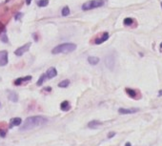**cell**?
<instances>
[{
  "mask_svg": "<svg viewBox=\"0 0 162 146\" xmlns=\"http://www.w3.org/2000/svg\"><path fill=\"white\" fill-rule=\"evenodd\" d=\"M48 122V119L45 118V116H30V118H27L24 121V124L19 128V131L21 132H25V131H29V130L34 129L38 126H41L43 124L47 123Z\"/></svg>",
  "mask_w": 162,
  "mask_h": 146,
  "instance_id": "cell-1",
  "label": "cell"
},
{
  "mask_svg": "<svg viewBox=\"0 0 162 146\" xmlns=\"http://www.w3.org/2000/svg\"><path fill=\"white\" fill-rule=\"evenodd\" d=\"M76 49V45L73 43H63L58 46H56L53 49L52 54L53 55H58V54H69L73 52Z\"/></svg>",
  "mask_w": 162,
  "mask_h": 146,
  "instance_id": "cell-2",
  "label": "cell"
},
{
  "mask_svg": "<svg viewBox=\"0 0 162 146\" xmlns=\"http://www.w3.org/2000/svg\"><path fill=\"white\" fill-rule=\"evenodd\" d=\"M104 5V0H92V1H88V2L84 3L82 5V10L83 11H88V10H92V9L99 8Z\"/></svg>",
  "mask_w": 162,
  "mask_h": 146,
  "instance_id": "cell-3",
  "label": "cell"
},
{
  "mask_svg": "<svg viewBox=\"0 0 162 146\" xmlns=\"http://www.w3.org/2000/svg\"><path fill=\"white\" fill-rule=\"evenodd\" d=\"M105 63H106V66L108 69H110L111 71L114 70L115 65V55L114 52H111V54L107 55L106 58H105Z\"/></svg>",
  "mask_w": 162,
  "mask_h": 146,
  "instance_id": "cell-4",
  "label": "cell"
},
{
  "mask_svg": "<svg viewBox=\"0 0 162 146\" xmlns=\"http://www.w3.org/2000/svg\"><path fill=\"white\" fill-rule=\"evenodd\" d=\"M31 43H27V44L23 45V46H21V47H19L18 49H16L15 51H14V55H16V56H22L25 52H27L29 51V49H30V47H31Z\"/></svg>",
  "mask_w": 162,
  "mask_h": 146,
  "instance_id": "cell-5",
  "label": "cell"
},
{
  "mask_svg": "<svg viewBox=\"0 0 162 146\" xmlns=\"http://www.w3.org/2000/svg\"><path fill=\"white\" fill-rule=\"evenodd\" d=\"M125 92L127 93V95H128L129 97H132V98H134V99L141 98V94H140V92L137 91V90H134V89H131V88H126Z\"/></svg>",
  "mask_w": 162,
  "mask_h": 146,
  "instance_id": "cell-6",
  "label": "cell"
},
{
  "mask_svg": "<svg viewBox=\"0 0 162 146\" xmlns=\"http://www.w3.org/2000/svg\"><path fill=\"white\" fill-rule=\"evenodd\" d=\"M139 111L138 108H119L118 109V113L120 115H130V114L137 113Z\"/></svg>",
  "mask_w": 162,
  "mask_h": 146,
  "instance_id": "cell-7",
  "label": "cell"
},
{
  "mask_svg": "<svg viewBox=\"0 0 162 146\" xmlns=\"http://www.w3.org/2000/svg\"><path fill=\"white\" fill-rule=\"evenodd\" d=\"M8 64V52L7 51H0V66H6Z\"/></svg>",
  "mask_w": 162,
  "mask_h": 146,
  "instance_id": "cell-8",
  "label": "cell"
},
{
  "mask_svg": "<svg viewBox=\"0 0 162 146\" xmlns=\"http://www.w3.org/2000/svg\"><path fill=\"white\" fill-rule=\"evenodd\" d=\"M9 126L7 125L6 122H0V137L1 138H5L8 133Z\"/></svg>",
  "mask_w": 162,
  "mask_h": 146,
  "instance_id": "cell-9",
  "label": "cell"
},
{
  "mask_svg": "<svg viewBox=\"0 0 162 146\" xmlns=\"http://www.w3.org/2000/svg\"><path fill=\"white\" fill-rule=\"evenodd\" d=\"M108 38H109V33H107V32H105V33H102V36H100V37H98V38H95V44H101V43H103V42H105L106 40H108Z\"/></svg>",
  "mask_w": 162,
  "mask_h": 146,
  "instance_id": "cell-10",
  "label": "cell"
},
{
  "mask_svg": "<svg viewBox=\"0 0 162 146\" xmlns=\"http://www.w3.org/2000/svg\"><path fill=\"white\" fill-rule=\"evenodd\" d=\"M56 75H57V71H56L54 67H51L50 69H48L47 73H46V77H47L48 79H51V78H53Z\"/></svg>",
  "mask_w": 162,
  "mask_h": 146,
  "instance_id": "cell-11",
  "label": "cell"
},
{
  "mask_svg": "<svg viewBox=\"0 0 162 146\" xmlns=\"http://www.w3.org/2000/svg\"><path fill=\"white\" fill-rule=\"evenodd\" d=\"M21 123H22V119L20 118H14L10 121V127L9 128H14V126H19Z\"/></svg>",
  "mask_w": 162,
  "mask_h": 146,
  "instance_id": "cell-12",
  "label": "cell"
},
{
  "mask_svg": "<svg viewBox=\"0 0 162 146\" xmlns=\"http://www.w3.org/2000/svg\"><path fill=\"white\" fill-rule=\"evenodd\" d=\"M31 79H32L31 75H27V77H19V78H17L14 83V85L19 86L22 84V82H26V81H29V80H31Z\"/></svg>",
  "mask_w": 162,
  "mask_h": 146,
  "instance_id": "cell-13",
  "label": "cell"
},
{
  "mask_svg": "<svg viewBox=\"0 0 162 146\" xmlns=\"http://www.w3.org/2000/svg\"><path fill=\"white\" fill-rule=\"evenodd\" d=\"M102 125V122H100L99 120H92L88 123V127L91 128V129H96V128H99V127Z\"/></svg>",
  "mask_w": 162,
  "mask_h": 146,
  "instance_id": "cell-14",
  "label": "cell"
},
{
  "mask_svg": "<svg viewBox=\"0 0 162 146\" xmlns=\"http://www.w3.org/2000/svg\"><path fill=\"white\" fill-rule=\"evenodd\" d=\"M123 24L125 25V26H128V27H133L134 25H136V21L134 19V18H132V17H127L124 19L123 21Z\"/></svg>",
  "mask_w": 162,
  "mask_h": 146,
  "instance_id": "cell-15",
  "label": "cell"
},
{
  "mask_svg": "<svg viewBox=\"0 0 162 146\" xmlns=\"http://www.w3.org/2000/svg\"><path fill=\"white\" fill-rule=\"evenodd\" d=\"M9 100H11V102H17V100H18V95L15 92H10L9 93Z\"/></svg>",
  "mask_w": 162,
  "mask_h": 146,
  "instance_id": "cell-16",
  "label": "cell"
},
{
  "mask_svg": "<svg viewBox=\"0 0 162 146\" xmlns=\"http://www.w3.org/2000/svg\"><path fill=\"white\" fill-rule=\"evenodd\" d=\"M60 108H61L62 111H65V112H66V111H69L71 108L70 102L68 101V100H64V101L60 104Z\"/></svg>",
  "mask_w": 162,
  "mask_h": 146,
  "instance_id": "cell-17",
  "label": "cell"
},
{
  "mask_svg": "<svg viewBox=\"0 0 162 146\" xmlns=\"http://www.w3.org/2000/svg\"><path fill=\"white\" fill-rule=\"evenodd\" d=\"M88 62L91 65H96L99 62V58L96 57V56H89L88 57Z\"/></svg>",
  "mask_w": 162,
  "mask_h": 146,
  "instance_id": "cell-18",
  "label": "cell"
},
{
  "mask_svg": "<svg viewBox=\"0 0 162 146\" xmlns=\"http://www.w3.org/2000/svg\"><path fill=\"white\" fill-rule=\"evenodd\" d=\"M69 84H70V80L64 79L62 80L61 82L58 83V87H60V88H67L68 86H69Z\"/></svg>",
  "mask_w": 162,
  "mask_h": 146,
  "instance_id": "cell-19",
  "label": "cell"
},
{
  "mask_svg": "<svg viewBox=\"0 0 162 146\" xmlns=\"http://www.w3.org/2000/svg\"><path fill=\"white\" fill-rule=\"evenodd\" d=\"M46 79H48L47 78V77H46V74H42L41 77H40V78H39V80L37 81L36 82V85L37 86H41L43 83H44V81Z\"/></svg>",
  "mask_w": 162,
  "mask_h": 146,
  "instance_id": "cell-20",
  "label": "cell"
},
{
  "mask_svg": "<svg viewBox=\"0 0 162 146\" xmlns=\"http://www.w3.org/2000/svg\"><path fill=\"white\" fill-rule=\"evenodd\" d=\"M0 39H1V41H2L3 43H8L9 42L8 36H7V33H6L5 32L1 33V36H0Z\"/></svg>",
  "mask_w": 162,
  "mask_h": 146,
  "instance_id": "cell-21",
  "label": "cell"
},
{
  "mask_svg": "<svg viewBox=\"0 0 162 146\" xmlns=\"http://www.w3.org/2000/svg\"><path fill=\"white\" fill-rule=\"evenodd\" d=\"M49 4V0H38L37 1V6L39 7H46Z\"/></svg>",
  "mask_w": 162,
  "mask_h": 146,
  "instance_id": "cell-22",
  "label": "cell"
},
{
  "mask_svg": "<svg viewBox=\"0 0 162 146\" xmlns=\"http://www.w3.org/2000/svg\"><path fill=\"white\" fill-rule=\"evenodd\" d=\"M61 14L63 16H68V15L70 14V9L68 8V7H64V8L62 9Z\"/></svg>",
  "mask_w": 162,
  "mask_h": 146,
  "instance_id": "cell-23",
  "label": "cell"
},
{
  "mask_svg": "<svg viewBox=\"0 0 162 146\" xmlns=\"http://www.w3.org/2000/svg\"><path fill=\"white\" fill-rule=\"evenodd\" d=\"M22 16H23L22 13H17V14H15V16H14V18H15V20H19Z\"/></svg>",
  "mask_w": 162,
  "mask_h": 146,
  "instance_id": "cell-24",
  "label": "cell"
},
{
  "mask_svg": "<svg viewBox=\"0 0 162 146\" xmlns=\"http://www.w3.org/2000/svg\"><path fill=\"white\" fill-rule=\"evenodd\" d=\"M115 134H116V133H115V132H110V134H109V135H108V138H114V137H115Z\"/></svg>",
  "mask_w": 162,
  "mask_h": 146,
  "instance_id": "cell-25",
  "label": "cell"
},
{
  "mask_svg": "<svg viewBox=\"0 0 162 146\" xmlns=\"http://www.w3.org/2000/svg\"><path fill=\"white\" fill-rule=\"evenodd\" d=\"M31 2H32V0H26V4H27V5H30Z\"/></svg>",
  "mask_w": 162,
  "mask_h": 146,
  "instance_id": "cell-26",
  "label": "cell"
},
{
  "mask_svg": "<svg viewBox=\"0 0 162 146\" xmlns=\"http://www.w3.org/2000/svg\"><path fill=\"white\" fill-rule=\"evenodd\" d=\"M158 96H159V97H162V90H160V91H159V93H158Z\"/></svg>",
  "mask_w": 162,
  "mask_h": 146,
  "instance_id": "cell-27",
  "label": "cell"
},
{
  "mask_svg": "<svg viewBox=\"0 0 162 146\" xmlns=\"http://www.w3.org/2000/svg\"><path fill=\"white\" fill-rule=\"evenodd\" d=\"M125 146H132L131 142H127V143H126V144H125Z\"/></svg>",
  "mask_w": 162,
  "mask_h": 146,
  "instance_id": "cell-28",
  "label": "cell"
},
{
  "mask_svg": "<svg viewBox=\"0 0 162 146\" xmlns=\"http://www.w3.org/2000/svg\"><path fill=\"white\" fill-rule=\"evenodd\" d=\"M45 91H49V92H50L51 91V88H50V87H49V88H45Z\"/></svg>",
  "mask_w": 162,
  "mask_h": 146,
  "instance_id": "cell-29",
  "label": "cell"
},
{
  "mask_svg": "<svg viewBox=\"0 0 162 146\" xmlns=\"http://www.w3.org/2000/svg\"><path fill=\"white\" fill-rule=\"evenodd\" d=\"M160 49H162V43L160 44Z\"/></svg>",
  "mask_w": 162,
  "mask_h": 146,
  "instance_id": "cell-30",
  "label": "cell"
},
{
  "mask_svg": "<svg viewBox=\"0 0 162 146\" xmlns=\"http://www.w3.org/2000/svg\"><path fill=\"white\" fill-rule=\"evenodd\" d=\"M160 4H161V8H162V2H161V3H160Z\"/></svg>",
  "mask_w": 162,
  "mask_h": 146,
  "instance_id": "cell-31",
  "label": "cell"
}]
</instances>
